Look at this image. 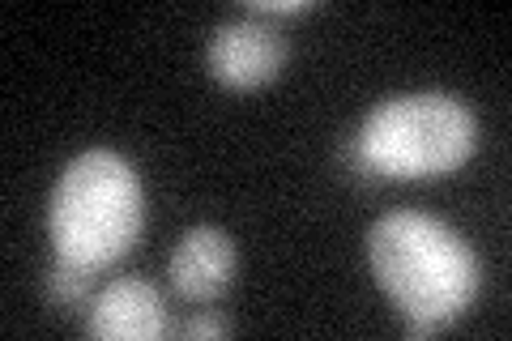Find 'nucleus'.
I'll return each instance as SVG.
<instances>
[{
	"instance_id": "1",
	"label": "nucleus",
	"mask_w": 512,
	"mask_h": 341,
	"mask_svg": "<svg viewBox=\"0 0 512 341\" xmlns=\"http://www.w3.org/2000/svg\"><path fill=\"white\" fill-rule=\"evenodd\" d=\"M367 261L406 320H431L444 329L478 295V261L470 243L440 218L414 209L384 214L367 231Z\"/></svg>"
},
{
	"instance_id": "2",
	"label": "nucleus",
	"mask_w": 512,
	"mask_h": 341,
	"mask_svg": "<svg viewBox=\"0 0 512 341\" xmlns=\"http://www.w3.org/2000/svg\"><path fill=\"white\" fill-rule=\"evenodd\" d=\"M146 222L133 162L116 150L77 154L47 197V231L56 256L103 269L133 248Z\"/></svg>"
},
{
	"instance_id": "3",
	"label": "nucleus",
	"mask_w": 512,
	"mask_h": 341,
	"mask_svg": "<svg viewBox=\"0 0 512 341\" xmlns=\"http://www.w3.org/2000/svg\"><path fill=\"white\" fill-rule=\"evenodd\" d=\"M474 111L453 94H402L363 120L355 150L372 175L436 180L474 154Z\"/></svg>"
},
{
	"instance_id": "4",
	"label": "nucleus",
	"mask_w": 512,
	"mask_h": 341,
	"mask_svg": "<svg viewBox=\"0 0 512 341\" xmlns=\"http://www.w3.org/2000/svg\"><path fill=\"white\" fill-rule=\"evenodd\" d=\"M282 30L261 18H239L214 30L210 39V73L231 90H256L274 81L282 69Z\"/></svg>"
},
{
	"instance_id": "5",
	"label": "nucleus",
	"mask_w": 512,
	"mask_h": 341,
	"mask_svg": "<svg viewBox=\"0 0 512 341\" xmlns=\"http://www.w3.org/2000/svg\"><path fill=\"white\" fill-rule=\"evenodd\" d=\"M167 329V307L163 295L141 282V278H120L111 282L90 307L86 333L99 341H154Z\"/></svg>"
},
{
	"instance_id": "6",
	"label": "nucleus",
	"mask_w": 512,
	"mask_h": 341,
	"mask_svg": "<svg viewBox=\"0 0 512 341\" xmlns=\"http://www.w3.org/2000/svg\"><path fill=\"white\" fill-rule=\"evenodd\" d=\"M235 248L218 226H192L171 252V286L188 303H214L231 286Z\"/></svg>"
},
{
	"instance_id": "7",
	"label": "nucleus",
	"mask_w": 512,
	"mask_h": 341,
	"mask_svg": "<svg viewBox=\"0 0 512 341\" xmlns=\"http://www.w3.org/2000/svg\"><path fill=\"white\" fill-rule=\"evenodd\" d=\"M90 286H94V265L69 261V256H56V265L47 269V295H52L60 307L86 303Z\"/></svg>"
},
{
	"instance_id": "8",
	"label": "nucleus",
	"mask_w": 512,
	"mask_h": 341,
	"mask_svg": "<svg viewBox=\"0 0 512 341\" xmlns=\"http://www.w3.org/2000/svg\"><path fill=\"white\" fill-rule=\"evenodd\" d=\"M312 0H252V18H291V13H308Z\"/></svg>"
},
{
	"instance_id": "9",
	"label": "nucleus",
	"mask_w": 512,
	"mask_h": 341,
	"mask_svg": "<svg viewBox=\"0 0 512 341\" xmlns=\"http://www.w3.org/2000/svg\"><path fill=\"white\" fill-rule=\"evenodd\" d=\"M227 333H231V324L222 316H197V320L184 324V337H192V341L197 337H227Z\"/></svg>"
},
{
	"instance_id": "10",
	"label": "nucleus",
	"mask_w": 512,
	"mask_h": 341,
	"mask_svg": "<svg viewBox=\"0 0 512 341\" xmlns=\"http://www.w3.org/2000/svg\"><path fill=\"white\" fill-rule=\"evenodd\" d=\"M406 333L410 337H431V333H440V324H431V320H406Z\"/></svg>"
}]
</instances>
